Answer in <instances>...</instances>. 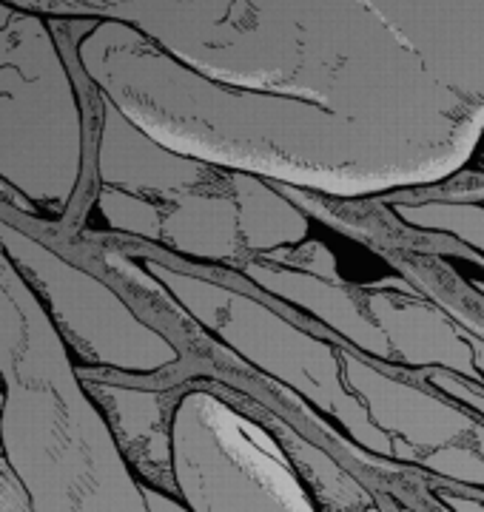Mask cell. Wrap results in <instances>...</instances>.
<instances>
[{"label": "cell", "mask_w": 484, "mask_h": 512, "mask_svg": "<svg viewBox=\"0 0 484 512\" xmlns=\"http://www.w3.org/2000/svg\"><path fill=\"white\" fill-rule=\"evenodd\" d=\"M0 436L35 512H157L12 259L0 262Z\"/></svg>", "instance_id": "6da1fadb"}, {"label": "cell", "mask_w": 484, "mask_h": 512, "mask_svg": "<svg viewBox=\"0 0 484 512\" xmlns=\"http://www.w3.org/2000/svg\"><path fill=\"white\" fill-rule=\"evenodd\" d=\"M92 134L77 74L40 15L0 20V200L43 228H69Z\"/></svg>", "instance_id": "7a4b0ae2"}, {"label": "cell", "mask_w": 484, "mask_h": 512, "mask_svg": "<svg viewBox=\"0 0 484 512\" xmlns=\"http://www.w3.org/2000/svg\"><path fill=\"white\" fill-rule=\"evenodd\" d=\"M0 248L35 291L77 367L97 373H154L177 359L166 339L143 328L109 285L3 217Z\"/></svg>", "instance_id": "3957f363"}, {"label": "cell", "mask_w": 484, "mask_h": 512, "mask_svg": "<svg viewBox=\"0 0 484 512\" xmlns=\"http://www.w3.org/2000/svg\"><path fill=\"white\" fill-rule=\"evenodd\" d=\"M3 402H6V393H3V382H0V416H3ZM0 512H35L32 510V498H29L23 481L6 456L3 436H0Z\"/></svg>", "instance_id": "277c9868"}, {"label": "cell", "mask_w": 484, "mask_h": 512, "mask_svg": "<svg viewBox=\"0 0 484 512\" xmlns=\"http://www.w3.org/2000/svg\"><path fill=\"white\" fill-rule=\"evenodd\" d=\"M15 12H18V9H12V6H6V3H0V20H9Z\"/></svg>", "instance_id": "5b68a950"}]
</instances>
